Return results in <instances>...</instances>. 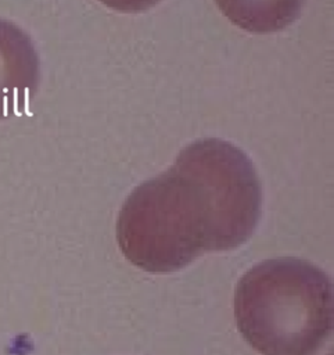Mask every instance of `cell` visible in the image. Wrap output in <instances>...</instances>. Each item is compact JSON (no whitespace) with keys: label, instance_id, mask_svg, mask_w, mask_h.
Wrapping results in <instances>:
<instances>
[{"label":"cell","instance_id":"2","mask_svg":"<svg viewBox=\"0 0 334 355\" xmlns=\"http://www.w3.org/2000/svg\"><path fill=\"white\" fill-rule=\"evenodd\" d=\"M233 312L258 354L316 355L333 332V283L306 260H265L237 282Z\"/></svg>","mask_w":334,"mask_h":355},{"label":"cell","instance_id":"1","mask_svg":"<svg viewBox=\"0 0 334 355\" xmlns=\"http://www.w3.org/2000/svg\"><path fill=\"white\" fill-rule=\"evenodd\" d=\"M262 187L254 162L218 138L192 142L167 171L135 187L117 219L118 247L140 269L168 273L255 231Z\"/></svg>","mask_w":334,"mask_h":355},{"label":"cell","instance_id":"3","mask_svg":"<svg viewBox=\"0 0 334 355\" xmlns=\"http://www.w3.org/2000/svg\"><path fill=\"white\" fill-rule=\"evenodd\" d=\"M39 67L29 35L0 18V119L25 111L39 84Z\"/></svg>","mask_w":334,"mask_h":355}]
</instances>
